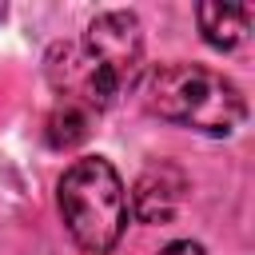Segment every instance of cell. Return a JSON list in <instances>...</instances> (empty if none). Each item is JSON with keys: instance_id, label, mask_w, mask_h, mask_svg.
Listing matches in <instances>:
<instances>
[{"instance_id": "cell-2", "label": "cell", "mask_w": 255, "mask_h": 255, "mask_svg": "<svg viewBox=\"0 0 255 255\" xmlns=\"http://www.w3.org/2000/svg\"><path fill=\"white\" fill-rule=\"evenodd\" d=\"M56 203H60L68 235L84 251H92V255H108L120 243L124 227H128V191H124V179L100 155H84V159H76L60 175Z\"/></svg>"}, {"instance_id": "cell-6", "label": "cell", "mask_w": 255, "mask_h": 255, "mask_svg": "<svg viewBox=\"0 0 255 255\" xmlns=\"http://www.w3.org/2000/svg\"><path fill=\"white\" fill-rule=\"evenodd\" d=\"M251 16H255L251 4H219V0H203V4L195 8V20H199L203 40H207L211 48H219V52H231V48L247 36Z\"/></svg>"}, {"instance_id": "cell-1", "label": "cell", "mask_w": 255, "mask_h": 255, "mask_svg": "<svg viewBox=\"0 0 255 255\" xmlns=\"http://www.w3.org/2000/svg\"><path fill=\"white\" fill-rule=\"evenodd\" d=\"M143 104L151 116L203 131V135H231L247 120L243 92L203 64H159L143 80Z\"/></svg>"}, {"instance_id": "cell-3", "label": "cell", "mask_w": 255, "mask_h": 255, "mask_svg": "<svg viewBox=\"0 0 255 255\" xmlns=\"http://www.w3.org/2000/svg\"><path fill=\"white\" fill-rule=\"evenodd\" d=\"M44 76L56 92V100L64 104H76L92 116L108 112L124 92L116 88V80L100 68V60L80 44V40H64V44H52L48 60H44Z\"/></svg>"}, {"instance_id": "cell-7", "label": "cell", "mask_w": 255, "mask_h": 255, "mask_svg": "<svg viewBox=\"0 0 255 255\" xmlns=\"http://www.w3.org/2000/svg\"><path fill=\"white\" fill-rule=\"evenodd\" d=\"M92 120H96L92 112L56 100V108H52V116H48V143H52V147H76V143H84L88 131H92Z\"/></svg>"}, {"instance_id": "cell-4", "label": "cell", "mask_w": 255, "mask_h": 255, "mask_svg": "<svg viewBox=\"0 0 255 255\" xmlns=\"http://www.w3.org/2000/svg\"><path fill=\"white\" fill-rule=\"evenodd\" d=\"M80 44L100 60V68L116 80L120 92L135 88V80L143 72V36H139L135 12H120V8L116 12H100L88 24Z\"/></svg>"}, {"instance_id": "cell-8", "label": "cell", "mask_w": 255, "mask_h": 255, "mask_svg": "<svg viewBox=\"0 0 255 255\" xmlns=\"http://www.w3.org/2000/svg\"><path fill=\"white\" fill-rule=\"evenodd\" d=\"M159 255H207V247H203V243H191V239H175V243H167Z\"/></svg>"}, {"instance_id": "cell-5", "label": "cell", "mask_w": 255, "mask_h": 255, "mask_svg": "<svg viewBox=\"0 0 255 255\" xmlns=\"http://www.w3.org/2000/svg\"><path fill=\"white\" fill-rule=\"evenodd\" d=\"M183 199V175L175 167H151L131 191V211L139 223H167Z\"/></svg>"}]
</instances>
